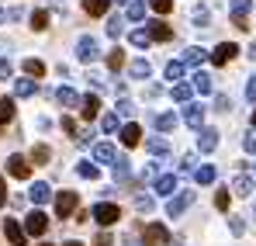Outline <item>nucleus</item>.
Returning <instances> with one entry per match:
<instances>
[{
  "instance_id": "1",
  "label": "nucleus",
  "mask_w": 256,
  "mask_h": 246,
  "mask_svg": "<svg viewBox=\"0 0 256 246\" xmlns=\"http://www.w3.org/2000/svg\"><path fill=\"white\" fill-rule=\"evenodd\" d=\"M90 218H94L97 225H114V222L122 218V208H118V205H111V201H100V205H94Z\"/></svg>"
},
{
  "instance_id": "2",
  "label": "nucleus",
  "mask_w": 256,
  "mask_h": 246,
  "mask_svg": "<svg viewBox=\"0 0 256 246\" xmlns=\"http://www.w3.org/2000/svg\"><path fill=\"white\" fill-rule=\"evenodd\" d=\"M76 56H80V63H94V59L100 56V49H97V39H94V35H84V39L76 42Z\"/></svg>"
},
{
  "instance_id": "3",
  "label": "nucleus",
  "mask_w": 256,
  "mask_h": 246,
  "mask_svg": "<svg viewBox=\"0 0 256 246\" xmlns=\"http://www.w3.org/2000/svg\"><path fill=\"white\" fill-rule=\"evenodd\" d=\"M194 205V191H180L176 198H170V205H166V215L170 218H176V215H184L187 208Z\"/></svg>"
},
{
  "instance_id": "4",
  "label": "nucleus",
  "mask_w": 256,
  "mask_h": 246,
  "mask_svg": "<svg viewBox=\"0 0 256 246\" xmlns=\"http://www.w3.org/2000/svg\"><path fill=\"white\" fill-rule=\"evenodd\" d=\"M76 191H62V194H56V215L59 218H70L73 215V208H76Z\"/></svg>"
},
{
  "instance_id": "5",
  "label": "nucleus",
  "mask_w": 256,
  "mask_h": 246,
  "mask_svg": "<svg viewBox=\"0 0 256 246\" xmlns=\"http://www.w3.org/2000/svg\"><path fill=\"white\" fill-rule=\"evenodd\" d=\"M45 229H48V215L45 211H32L24 218V236H42Z\"/></svg>"
},
{
  "instance_id": "6",
  "label": "nucleus",
  "mask_w": 256,
  "mask_h": 246,
  "mask_svg": "<svg viewBox=\"0 0 256 246\" xmlns=\"http://www.w3.org/2000/svg\"><path fill=\"white\" fill-rule=\"evenodd\" d=\"M166 243H170V229L166 225H160V222L146 225V246H166Z\"/></svg>"
},
{
  "instance_id": "7",
  "label": "nucleus",
  "mask_w": 256,
  "mask_h": 246,
  "mask_svg": "<svg viewBox=\"0 0 256 246\" xmlns=\"http://www.w3.org/2000/svg\"><path fill=\"white\" fill-rule=\"evenodd\" d=\"M236 52H239V49H236L232 42H222V45H214V52H212V63H214V66H228V63L236 59Z\"/></svg>"
},
{
  "instance_id": "8",
  "label": "nucleus",
  "mask_w": 256,
  "mask_h": 246,
  "mask_svg": "<svg viewBox=\"0 0 256 246\" xmlns=\"http://www.w3.org/2000/svg\"><path fill=\"white\" fill-rule=\"evenodd\" d=\"M4 236L10 239V246H24V239H28L18 218H7V222H4Z\"/></svg>"
},
{
  "instance_id": "9",
  "label": "nucleus",
  "mask_w": 256,
  "mask_h": 246,
  "mask_svg": "<svg viewBox=\"0 0 256 246\" xmlns=\"http://www.w3.org/2000/svg\"><path fill=\"white\" fill-rule=\"evenodd\" d=\"M7 173H10V177H18V180H28L32 163H28L24 156H10V160H7Z\"/></svg>"
},
{
  "instance_id": "10",
  "label": "nucleus",
  "mask_w": 256,
  "mask_h": 246,
  "mask_svg": "<svg viewBox=\"0 0 256 246\" xmlns=\"http://www.w3.org/2000/svg\"><path fill=\"white\" fill-rule=\"evenodd\" d=\"M184 122L190 125L194 132H201V125H204V108H201V104H187V108H184Z\"/></svg>"
},
{
  "instance_id": "11",
  "label": "nucleus",
  "mask_w": 256,
  "mask_h": 246,
  "mask_svg": "<svg viewBox=\"0 0 256 246\" xmlns=\"http://www.w3.org/2000/svg\"><path fill=\"white\" fill-rule=\"evenodd\" d=\"M198 149H201V153H214V149H218V132H214V128H201V132H198Z\"/></svg>"
},
{
  "instance_id": "12",
  "label": "nucleus",
  "mask_w": 256,
  "mask_h": 246,
  "mask_svg": "<svg viewBox=\"0 0 256 246\" xmlns=\"http://www.w3.org/2000/svg\"><path fill=\"white\" fill-rule=\"evenodd\" d=\"M97 111H100V97H97V94H86L84 101H80V115H84L86 122H94Z\"/></svg>"
},
{
  "instance_id": "13",
  "label": "nucleus",
  "mask_w": 256,
  "mask_h": 246,
  "mask_svg": "<svg viewBox=\"0 0 256 246\" xmlns=\"http://www.w3.org/2000/svg\"><path fill=\"white\" fill-rule=\"evenodd\" d=\"M94 160H97V163H114V160H118V149H114L111 142H97V146H94Z\"/></svg>"
},
{
  "instance_id": "14",
  "label": "nucleus",
  "mask_w": 256,
  "mask_h": 246,
  "mask_svg": "<svg viewBox=\"0 0 256 246\" xmlns=\"http://www.w3.org/2000/svg\"><path fill=\"white\" fill-rule=\"evenodd\" d=\"M152 191H156V194H166V198H173V191H176V177H173V173H163V177H156Z\"/></svg>"
},
{
  "instance_id": "15",
  "label": "nucleus",
  "mask_w": 256,
  "mask_h": 246,
  "mask_svg": "<svg viewBox=\"0 0 256 246\" xmlns=\"http://www.w3.org/2000/svg\"><path fill=\"white\" fill-rule=\"evenodd\" d=\"M149 39H152V42H170L173 39V28L166 25V21H152V25H149Z\"/></svg>"
},
{
  "instance_id": "16",
  "label": "nucleus",
  "mask_w": 256,
  "mask_h": 246,
  "mask_svg": "<svg viewBox=\"0 0 256 246\" xmlns=\"http://www.w3.org/2000/svg\"><path fill=\"white\" fill-rule=\"evenodd\" d=\"M56 101H59L62 108H76V104H80V97H76L73 87H59V90H56Z\"/></svg>"
},
{
  "instance_id": "17",
  "label": "nucleus",
  "mask_w": 256,
  "mask_h": 246,
  "mask_svg": "<svg viewBox=\"0 0 256 246\" xmlns=\"http://www.w3.org/2000/svg\"><path fill=\"white\" fill-rule=\"evenodd\" d=\"M232 191H236L239 198H250V194H253V177H246V173H239V177L232 180Z\"/></svg>"
},
{
  "instance_id": "18",
  "label": "nucleus",
  "mask_w": 256,
  "mask_h": 246,
  "mask_svg": "<svg viewBox=\"0 0 256 246\" xmlns=\"http://www.w3.org/2000/svg\"><path fill=\"white\" fill-rule=\"evenodd\" d=\"M28 198H32L35 205H45V201L52 198V191H48V184H45V180H38V184H32V191H28Z\"/></svg>"
},
{
  "instance_id": "19",
  "label": "nucleus",
  "mask_w": 256,
  "mask_h": 246,
  "mask_svg": "<svg viewBox=\"0 0 256 246\" xmlns=\"http://www.w3.org/2000/svg\"><path fill=\"white\" fill-rule=\"evenodd\" d=\"M122 142H125V146H138V142H142V128L135 122H128L125 128H122Z\"/></svg>"
},
{
  "instance_id": "20",
  "label": "nucleus",
  "mask_w": 256,
  "mask_h": 246,
  "mask_svg": "<svg viewBox=\"0 0 256 246\" xmlns=\"http://www.w3.org/2000/svg\"><path fill=\"white\" fill-rule=\"evenodd\" d=\"M204 59H208V52H204V49H198V45H190V49L184 52V66H201Z\"/></svg>"
},
{
  "instance_id": "21",
  "label": "nucleus",
  "mask_w": 256,
  "mask_h": 246,
  "mask_svg": "<svg viewBox=\"0 0 256 246\" xmlns=\"http://www.w3.org/2000/svg\"><path fill=\"white\" fill-rule=\"evenodd\" d=\"M146 149H149V153H156V156H166V153H170V142H166V139H160V135H152V139H146Z\"/></svg>"
},
{
  "instance_id": "22",
  "label": "nucleus",
  "mask_w": 256,
  "mask_h": 246,
  "mask_svg": "<svg viewBox=\"0 0 256 246\" xmlns=\"http://www.w3.org/2000/svg\"><path fill=\"white\" fill-rule=\"evenodd\" d=\"M250 7H253V0H232V4H228V14H232V21H242Z\"/></svg>"
},
{
  "instance_id": "23",
  "label": "nucleus",
  "mask_w": 256,
  "mask_h": 246,
  "mask_svg": "<svg viewBox=\"0 0 256 246\" xmlns=\"http://www.w3.org/2000/svg\"><path fill=\"white\" fill-rule=\"evenodd\" d=\"M108 7H111V0H84V11L90 14V18H100Z\"/></svg>"
},
{
  "instance_id": "24",
  "label": "nucleus",
  "mask_w": 256,
  "mask_h": 246,
  "mask_svg": "<svg viewBox=\"0 0 256 246\" xmlns=\"http://www.w3.org/2000/svg\"><path fill=\"white\" fill-rule=\"evenodd\" d=\"M190 87H194L198 94H212V77L198 70V73H194V80H190Z\"/></svg>"
},
{
  "instance_id": "25",
  "label": "nucleus",
  "mask_w": 256,
  "mask_h": 246,
  "mask_svg": "<svg viewBox=\"0 0 256 246\" xmlns=\"http://www.w3.org/2000/svg\"><path fill=\"white\" fill-rule=\"evenodd\" d=\"M128 70H132V77H135V80H149V73H152V66H149L146 59H135Z\"/></svg>"
},
{
  "instance_id": "26",
  "label": "nucleus",
  "mask_w": 256,
  "mask_h": 246,
  "mask_svg": "<svg viewBox=\"0 0 256 246\" xmlns=\"http://www.w3.org/2000/svg\"><path fill=\"white\" fill-rule=\"evenodd\" d=\"M35 94V80H14V97H32Z\"/></svg>"
},
{
  "instance_id": "27",
  "label": "nucleus",
  "mask_w": 256,
  "mask_h": 246,
  "mask_svg": "<svg viewBox=\"0 0 256 246\" xmlns=\"http://www.w3.org/2000/svg\"><path fill=\"white\" fill-rule=\"evenodd\" d=\"M190 94H194V87H190V83H176V87H173V101H180V104H187V101H190Z\"/></svg>"
},
{
  "instance_id": "28",
  "label": "nucleus",
  "mask_w": 256,
  "mask_h": 246,
  "mask_svg": "<svg viewBox=\"0 0 256 246\" xmlns=\"http://www.w3.org/2000/svg\"><path fill=\"white\" fill-rule=\"evenodd\" d=\"M14 118V97H4L0 101V125H7Z\"/></svg>"
},
{
  "instance_id": "29",
  "label": "nucleus",
  "mask_w": 256,
  "mask_h": 246,
  "mask_svg": "<svg viewBox=\"0 0 256 246\" xmlns=\"http://www.w3.org/2000/svg\"><path fill=\"white\" fill-rule=\"evenodd\" d=\"M24 73L28 77H45V63L42 59H24Z\"/></svg>"
},
{
  "instance_id": "30",
  "label": "nucleus",
  "mask_w": 256,
  "mask_h": 246,
  "mask_svg": "<svg viewBox=\"0 0 256 246\" xmlns=\"http://www.w3.org/2000/svg\"><path fill=\"white\" fill-rule=\"evenodd\" d=\"M194 180H198V184H212L214 180V166H198V170H194Z\"/></svg>"
},
{
  "instance_id": "31",
  "label": "nucleus",
  "mask_w": 256,
  "mask_h": 246,
  "mask_svg": "<svg viewBox=\"0 0 256 246\" xmlns=\"http://www.w3.org/2000/svg\"><path fill=\"white\" fill-rule=\"evenodd\" d=\"M149 28H135V32H132V45H135V49H146V45H149Z\"/></svg>"
},
{
  "instance_id": "32",
  "label": "nucleus",
  "mask_w": 256,
  "mask_h": 246,
  "mask_svg": "<svg viewBox=\"0 0 256 246\" xmlns=\"http://www.w3.org/2000/svg\"><path fill=\"white\" fill-rule=\"evenodd\" d=\"M128 18H132V21H142V18H146V0H132V4H128Z\"/></svg>"
},
{
  "instance_id": "33",
  "label": "nucleus",
  "mask_w": 256,
  "mask_h": 246,
  "mask_svg": "<svg viewBox=\"0 0 256 246\" xmlns=\"http://www.w3.org/2000/svg\"><path fill=\"white\" fill-rule=\"evenodd\" d=\"M156 128L160 132H173L176 128V115H156Z\"/></svg>"
},
{
  "instance_id": "34",
  "label": "nucleus",
  "mask_w": 256,
  "mask_h": 246,
  "mask_svg": "<svg viewBox=\"0 0 256 246\" xmlns=\"http://www.w3.org/2000/svg\"><path fill=\"white\" fill-rule=\"evenodd\" d=\"M111 166H114V180H122V184H125V180H128V160H125V156H118Z\"/></svg>"
},
{
  "instance_id": "35",
  "label": "nucleus",
  "mask_w": 256,
  "mask_h": 246,
  "mask_svg": "<svg viewBox=\"0 0 256 246\" xmlns=\"http://www.w3.org/2000/svg\"><path fill=\"white\" fill-rule=\"evenodd\" d=\"M32 28H35V32H45V28H48V11H35V14H32Z\"/></svg>"
},
{
  "instance_id": "36",
  "label": "nucleus",
  "mask_w": 256,
  "mask_h": 246,
  "mask_svg": "<svg viewBox=\"0 0 256 246\" xmlns=\"http://www.w3.org/2000/svg\"><path fill=\"white\" fill-rule=\"evenodd\" d=\"M122 32H125V21H122V18H118V14H114V18H111V21H108V35H111V39H118V35H122Z\"/></svg>"
},
{
  "instance_id": "37",
  "label": "nucleus",
  "mask_w": 256,
  "mask_h": 246,
  "mask_svg": "<svg viewBox=\"0 0 256 246\" xmlns=\"http://www.w3.org/2000/svg\"><path fill=\"white\" fill-rule=\"evenodd\" d=\"M108 66H111V70H122V66H125V52H122V49H111V56H108Z\"/></svg>"
},
{
  "instance_id": "38",
  "label": "nucleus",
  "mask_w": 256,
  "mask_h": 246,
  "mask_svg": "<svg viewBox=\"0 0 256 246\" xmlns=\"http://www.w3.org/2000/svg\"><path fill=\"white\" fill-rule=\"evenodd\" d=\"M149 7H152L156 14H170V11H173V0H149Z\"/></svg>"
},
{
  "instance_id": "39",
  "label": "nucleus",
  "mask_w": 256,
  "mask_h": 246,
  "mask_svg": "<svg viewBox=\"0 0 256 246\" xmlns=\"http://www.w3.org/2000/svg\"><path fill=\"white\" fill-rule=\"evenodd\" d=\"M184 77V63H166V80H180Z\"/></svg>"
},
{
  "instance_id": "40",
  "label": "nucleus",
  "mask_w": 256,
  "mask_h": 246,
  "mask_svg": "<svg viewBox=\"0 0 256 246\" xmlns=\"http://www.w3.org/2000/svg\"><path fill=\"white\" fill-rule=\"evenodd\" d=\"M48 156H52L48 146H35V149H32V160H35V163H48Z\"/></svg>"
},
{
  "instance_id": "41",
  "label": "nucleus",
  "mask_w": 256,
  "mask_h": 246,
  "mask_svg": "<svg viewBox=\"0 0 256 246\" xmlns=\"http://www.w3.org/2000/svg\"><path fill=\"white\" fill-rule=\"evenodd\" d=\"M152 205H156V201H152L149 194H138V198H135V208H138V211H146V215L152 211Z\"/></svg>"
},
{
  "instance_id": "42",
  "label": "nucleus",
  "mask_w": 256,
  "mask_h": 246,
  "mask_svg": "<svg viewBox=\"0 0 256 246\" xmlns=\"http://www.w3.org/2000/svg\"><path fill=\"white\" fill-rule=\"evenodd\" d=\"M118 115H122V118H132V115H135V104H132L128 97H122V101H118Z\"/></svg>"
},
{
  "instance_id": "43",
  "label": "nucleus",
  "mask_w": 256,
  "mask_h": 246,
  "mask_svg": "<svg viewBox=\"0 0 256 246\" xmlns=\"http://www.w3.org/2000/svg\"><path fill=\"white\" fill-rule=\"evenodd\" d=\"M228 229H232V236H242V232H246V222L236 218V215H228Z\"/></svg>"
},
{
  "instance_id": "44",
  "label": "nucleus",
  "mask_w": 256,
  "mask_h": 246,
  "mask_svg": "<svg viewBox=\"0 0 256 246\" xmlns=\"http://www.w3.org/2000/svg\"><path fill=\"white\" fill-rule=\"evenodd\" d=\"M76 173L86 177V180H97V166H94V163H80V166H76Z\"/></svg>"
},
{
  "instance_id": "45",
  "label": "nucleus",
  "mask_w": 256,
  "mask_h": 246,
  "mask_svg": "<svg viewBox=\"0 0 256 246\" xmlns=\"http://www.w3.org/2000/svg\"><path fill=\"white\" fill-rule=\"evenodd\" d=\"M100 128L104 132H118V115H104L100 118Z\"/></svg>"
},
{
  "instance_id": "46",
  "label": "nucleus",
  "mask_w": 256,
  "mask_h": 246,
  "mask_svg": "<svg viewBox=\"0 0 256 246\" xmlns=\"http://www.w3.org/2000/svg\"><path fill=\"white\" fill-rule=\"evenodd\" d=\"M214 208H218V211H225V208H228V187L214 194Z\"/></svg>"
},
{
  "instance_id": "47",
  "label": "nucleus",
  "mask_w": 256,
  "mask_h": 246,
  "mask_svg": "<svg viewBox=\"0 0 256 246\" xmlns=\"http://www.w3.org/2000/svg\"><path fill=\"white\" fill-rule=\"evenodd\" d=\"M198 170V160L194 156H184V163H180V173H194Z\"/></svg>"
},
{
  "instance_id": "48",
  "label": "nucleus",
  "mask_w": 256,
  "mask_h": 246,
  "mask_svg": "<svg viewBox=\"0 0 256 246\" xmlns=\"http://www.w3.org/2000/svg\"><path fill=\"white\" fill-rule=\"evenodd\" d=\"M204 21H208V7H198V11H194V25H198V28H201V25H204Z\"/></svg>"
},
{
  "instance_id": "49",
  "label": "nucleus",
  "mask_w": 256,
  "mask_h": 246,
  "mask_svg": "<svg viewBox=\"0 0 256 246\" xmlns=\"http://www.w3.org/2000/svg\"><path fill=\"white\" fill-rule=\"evenodd\" d=\"M242 146H246V153H256V128L246 135V139H242Z\"/></svg>"
},
{
  "instance_id": "50",
  "label": "nucleus",
  "mask_w": 256,
  "mask_h": 246,
  "mask_svg": "<svg viewBox=\"0 0 256 246\" xmlns=\"http://www.w3.org/2000/svg\"><path fill=\"white\" fill-rule=\"evenodd\" d=\"M214 104H218V111H228V108H232V101H228L225 94H218V97H214Z\"/></svg>"
},
{
  "instance_id": "51",
  "label": "nucleus",
  "mask_w": 256,
  "mask_h": 246,
  "mask_svg": "<svg viewBox=\"0 0 256 246\" xmlns=\"http://www.w3.org/2000/svg\"><path fill=\"white\" fill-rule=\"evenodd\" d=\"M62 132H66V135H76V122H73V118H62Z\"/></svg>"
},
{
  "instance_id": "52",
  "label": "nucleus",
  "mask_w": 256,
  "mask_h": 246,
  "mask_svg": "<svg viewBox=\"0 0 256 246\" xmlns=\"http://www.w3.org/2000/svg\"><path fill=\"white\" fill-rule=\"evenodd\" d=\"M10 77V59H0V80Z\"/></svg>"
},
{
  "instance_id": "53",
  "label": "nucleus",
  "mask_w": 256,
  "mask_h": 246,
  "mask_svg": "<svg viewBox=\"0 0 256 246\" xmlns=\"http://www.w3.org/2000/svg\"><path fill=\"white\" fill-rule=\"evenodd\" d=\"M246 97L256 101V77H250V83H246Z\"/></svg>"
},
{
  "instance_id": "54",
  "label": "nucleus",
  "mask_w": 256,
  "mask_h": 246,
  "mask_svg": "<svg viewBox=\"0 0 256 246\" xmlns=\"http://www.w3.org/2000/svg\"><path fill=\"white\" fill-rule=\"evenodd\" d=\"M97 246H114V239H111L108 232H100V236H97Z\"/></svg>"
},
{
  "instance_id": "55",
  "label": "nucleus",
  "mask_w": 256,
  "mask_h": 246,
  "mask_svg": "<svg viewBox=\"0 0 256 246\" xmlns=\"http://www.w3.org/2000/svg\"><path fill=\"white\" fill-rule=\"evenodd\" d=\"M0 205H7V187H4V177H0Z\"/></svg>"
},
{
  "instance_id": "56",
  "label": "nucleus",
  "mask_w": 256,
  "mask_h": 246,
  "mask_svg": "<svg viewBox=\"0 0 256 246\" xmlns=\"http://www.w3.org/2000/svg\"><path fill=\"white\" fill-rule=\"evenodd\" d=\"M250 59H253V63H256V42H253V45H250Z\"/></svg>"
},
{
  "instance_id": "57",
  "label": "nucleus",
  "mask_w": 256,
  "mask_h": 246,
  "mask_svg": "<svg viewBox=\"0 0 256 246\" xmlns=\"http://www.w3.org/2000/svg\"><path fill=\"white\" fill-rule=\"evenodd\" d=\"M62 246H84V243H76V239H70V243H62Z\"/></svg>"
},
{
  "instance_id": "58",
  "label": "nucleus",
  "mask_w": 256,
  "mask_h": 246,
  "mask_svg": "<svg viewBox=\"0 0 256 246\" xmlns=\"http://www.w3.org/2000/svg\"><path fill=\"white\" fill-rule=\"evenodd\" d=\"M253 125H256V111H253Z\"/></svg>"
},
{
  "instance_id": "59",
  "label": "nucleus",
  "mask_w": 256,
  "mask_h": 246,
  "mask_svg": "<svg viewBox=\"0 0 256 246\" xmlns=\"http://www.w3.org/2000/svg\"><path fill=\"white\" fill-rule=\"evenodd\" d=\"M0 21H4V11H0Z\"/></svg>"
},
{
  "instance_id": "60",
  "label": "nucleus",
  "mask_w": 256,
  "mask_h": 246,
  "mask_svg": "<svg viewBox=\"0 0 256 246\" xmlns=\"http://www.w3.org/2000/svg\"><path fill=\"white\" fill-rule=\"evenodd\" d=\"M118 4H128V0H118Z\"/></svg>"
},
{
  "instance_id": "61",
  "label": "nucleus",
  "mask_w": 256,
  "mask_h": 246,
  "mask_svg": "<svg viewBox=\"0 0 256 246\" xmlns=\"http://www.w3.org/2000/svg\"><path fill=\"white\" fill-rule=\"evenodd\" d=\"M253 173H256V166H253Z\"/></svg>"
},
{
  "instance_id": "62",
  "label": "nucleus",
  "mask_w": 256,
  "mask_h": 246,
  "mask_svg": "<svg viewBox=\"0 0 256 246\" xmlns=\"http://www.w3.org/2000/svg\"><path fill=\"white\" fill-rule=\"evenodd\" d=\"M42 246H48V243H42Z\"/></svg>"
}]
</instances>
